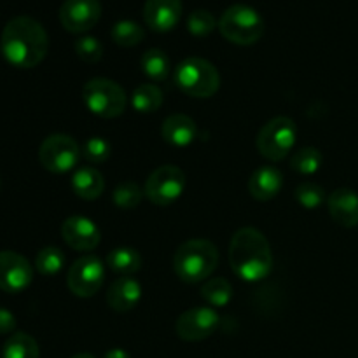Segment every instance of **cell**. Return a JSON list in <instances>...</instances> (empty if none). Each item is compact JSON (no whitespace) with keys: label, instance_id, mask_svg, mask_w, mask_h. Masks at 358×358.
Segmentation results:
<instances>
[{"label":"cell","instance_id":"1","mask_svg":"<svg viewBox=\"0 0 358 358\" xmlns=\"http://www.w3.org/2000/svg\"><path fill=\"white\" fill-rule=\"evenodd\" d=\"M49 37L45 28L30 16H16L3 27L0 52L16 69H34L45 58Z\"/></svg>","mask_w":358,"mask_h":358},{"label":"cell","instance_id":"2","mask_svg":"<svg viewBox=\"0 0 358 358\" xmlns=\"http://www.w3.org/2000/svg\"><path fill=\"white\" fill-rule=\"evenodd\" d=\"M229 264L243 282H261L273 269V252L264 234L255 227H241L229 245Z\"/></svg>","mask_w":358,"mask_h":358},{"label":"cell","instance_id":"3","mask_svg":"<svg viewBox=\"0 0 358 358\" xmlns=\"http://www.w3.org/2000/svg\"><path fill=\"white\" fill-rule=\"evenodd\" d=\"M219 250L215 245L203 238L189 240L177 248L173 257V269L185 283L205 282L217 269Z\"/></svg>","mask_w":358,"mask_h":358},{"label":"cell","instance_id":"4","mask_svg":"<svg viewBox=\"0 0 358 358\" xmlns=\"http://www.w3.org/2000/svg\"><path fill=\"white\" fill-rule=\"evenodd\" d=\"M219 30L226 41L238 45H252L264 35L266 23L257 9L247 3H234L222 13Z\"/></svg>","mask_w":358,"mask_h":358},{"label":"cell","instance_id":"5","mask_svg":"<svg viewBox=\"0 0 358 358\" xmlns=\"http://www.w3.org/2000/svg\"><path fill=\"white\" fill-rule=\"evenodd\" d=\"M175 83L185 94L210 98L219 91L220 76L213 63L203 58H185L175 70Z\"/></svg>","mask_w":358,"mask_h":358},{"label":"cell","instance_id":"6","mask_svg":"<svg viewBox=\"0 0 358 358\" xmlns=\"http://www.w3.org/2000/svg\"><path fill=\"white\" fill-rule=\"evenodd\" d=\"M83 100L91 114L103 119H114L124 112L126 93L115 80L96 77L87 80L83 90Z\"/></svg>","mask_w":358,"mask_h":358},{"label":"cell","instance_id":"7","mask_svg":"<svg viewBox=\"0 0 358 358\" xmlns=\"http://www.w3.org/2000/svg\"><path fill=\"white\" fill-rule=\"evenodd\" d=\"M296 122L285 115H278V117H273L271 121L262 126L257 138H255V145H257V150L262 157L276 163V161H282L289 156L294 143H296Z\"/></svg>","mask_w":358,"mask_h":358},{"label":"cell","instance_id":"8","mask_svg":"<svg viewBox=\"0 0 358 358\" xmlns=\"http://www.w3.org/2000/svg\"><path fill=\"white\" fill-rule=\"evenodd\" d=\"M80 145L69 135L55 133L44 138L38 147V161L51 173H66L79 163Z\"/></svg>","mask_w":358,"mask_h":358},{"label":"cell","instance_id":"9","mask_svg":"<svg viewBox=\"0 0 358 358\" xmlns=\"http://www.w3.org/2000/svg\"><path fill=\"white\" fill-rule=\"evenodd\" d=\"M185 189V173L175 164H163L149 175L145 182L147 199L156 206H168L177 201Z\"/></svg>","mask_w":358,"mask_h":358},{"label":"cell","instance_id":"10","mask_svg":"<svg viewBox=\"0 0 358 358\" xmlns=\"http://www.w3.org/2000/svg\"><path fill=\"white\" fill-rule=\"evenodd\" d=\"M105 282V266L94 255H84L77 259L69 269L66 285L77 297H93Z\"/></svg>","mask_w":358,"mask_h":358},{"label":"cell","instance_id":"11","mask_svg":"<svg viewBox=\"0 0 358 358\" xmlns=\"http://www.w3.org/2000/svg\"><path fill=\"white\" fill-rule=\"evenodd\" d=\"M220 325V317L213 308L198 306L184 311L178 317L175 331L180 339L187 343H198L210 338L217 332Z\"/></svg>","mask_w":358,"mask_h":358},{"label":"cell","instance_id":"12","mask_svg":"<svg viewBox=\"0 0 358 358\" xmlns=\"http://www.w3.org/2000/svg\"><path fill=\"white\" fill-rule=\"evenodd\" d=\"M101 17L100 0H65L59 7V21L70 34H84L96 27Z\"/></svg>","mask_w":358,"mask_h":358},{"label":"cell","instance_id":"13","mask_svg":"<svg viewBox=\"0 0 358 358\" xmlns=\"http://www.w3.org/2000/svg\"><path fill=\"white\" fill-rule=\"evenodd\" d=\"M34 280V268L27 257L13 250L0 252V290L20 294Z\"/></svg>","mask_w":358,"mask_h":358},{"label":"cell","instance_id":"14","mask_svg":"<svg viewBox=\"0 0 358 358\" xmlns=\"http://www.w3.org/2000/svg\"><path fill=\"white\" fill-rule=\"evenodd\" d=\"M62 236L65 243L76 252H91L100 245V229L87 217L73 215L63 222Z\"/></svg>","mask_w":358,"mask_h":358},{"label":"cell","instance_id":"15","mask_svg":"<svg viewBox=\"0 0 358 358\" xmlns=\"http://www.w3.org/2000/svg\"><path fill=\"white\" fill-rule=\"evenodd\" d=\"M182 16V0H147L143 20L150 30L166 34L173 30Z\"/></svg>","mask_w":358,"mask_h":358},{"label":"cell","instance_id":"16","mask_svg":"<svg viewBox=\"0 0 358 358\" xmlns=\"http://www.w3.org/2000/svg\"><path fill=\"white\" fill-rule=\"evenodd\" d=\"M327 208L332 219L343 227L358 226V194L348 187L336 189L327 198Z\"/></svg>","mask_w":358,"mask_h":358},{"label":"cell","instance_id":"17","mask_svg":"<svg viewBox=\"0 0 358 358\" xmlns=\"http://www.w3.org/2000/svg\"><path fill=\"white\" fill-rule=\"evenodd\" d=\"M142 299V285L131 276H121L107 292V304L117 313H126L136 308Z\"/></svg>","mask_w":358,"mask_h":358},{"label":"cell","instance_id":"18","mask_svg":"<svg viewBox=\"0 0 358 358\" xmlns=\"http://www.w3.org/2000/svg\"><path fill=\"white\" fill-rule=\"evenodd\" d=\"M283 175L275 166H261L250 175L248 180V192L257 201H269L276 198L282 191Z\"/></svg>","mask_w":358,"mask_h":358},{"label":"cell","instance_id":"19","mask_svg":"<svg viewBox=\"0 0 358 358\" xmlns=\"http://www.w3.org/2000/svg\"><path fill=\"white\" fill-rule=\"evenodd\" d=\"M196 133H198L196 122L185 114L170 115V117L164 119L163 128H161L163 138L173 147L191 145L196 138Z\"/></svg>","mask_w":358,"mask_h":358},{"label":"cell","instance_id":"20","mask_svg":"<svg viewBox=\"0 0 358 358\" xmlns=\"http://www.w3.org/2000/svg\"><path fill=\"white\" fill-rule=\"evenodd\" d=\"M72 189L80 199L93 201L98 199L105 191L103 175L93 166H80L72 177Z\"/></svg>","mask_w":358,"mask_h":358},{"label":"cell","instance_id":"21","mask_svg":"<svg viewBox=\"0 0 358 358\" xmlns=\"http://www.w3.org/2000/svg\"><path fill=\"white\" fill-rule=\"evenodd\" d=\"M107 266L121 276H131L142 268V255L131 247H117L107 255Z\"/></svg>","mask_w":358,"mask_h":358},{"label":"cell","instance_id":"22","mask_svg":"<svg viewBox=\"0 0 358 358\" xmlns=\"http://www.w3.org/2000/svg\"><path fill=\"white\" fill-rule=\"evenodd\" d=\"M41 350H38L37 341L27 332H16L9 336L2 348L0 358H38Z\"/></svg>","mask_w":358,"mask_h":358},{"label":"cell","instance_id":"23","mask_svg":"<svg viewBox=\"0 0 358 358\" xmlns=\"http://www.w3.org/2000/svg\"><path fill=\"white\" fill-rule=\"evenodd\" d=\"M131 105L140 114H152L163 105V91L156 84H142L133 91Z\"/></svg>","mask_w":358,"mask_h":358},{"label":"cell","instance_id":"24","mask_svg":"<svg viewBox=\"0 0 358 358\" xmlns=\"http://www.w3.org/2000/svg\"><path fill=\"white\" fill-rule=\"evenodd\" d=\"M140 65H142L143 73L156 83H161L170 76V59H168L166 52L161 49H149L143 52Z\"/></svg>","mask_w":358,"mask_h":358},{"label":"cell","instance_id":"25","mask_svg":"<svg viewBox=\"0 0 358 358\" xmlns=\"http://www.w3.org/2000/svg\"><path fill=\"white\" fill-rule=\"evenodd\" d=\"M110 37L121 48H133L145 38V30L133 20H119L112 27Z\"/></svg>","mask_w":358,"mask_h":358},{"label":"cell","instance_id":"26","mask_svg":"<svg viewBox=\"0 0 358 358\" xmlns=\"http://www.w3.org/2000/svg\"><path fill=\"white\" fill-rule=\"evenodd\" d=\"M201 297L215 308H224L233 299V287L226 278H212L203 285Z\"/></svg>","mask_w":358,"mask_h":358},{"label":"cell","instance_id":"27","mask_svg":"<svg viewBox=\"0 0 358 358\" xmlns=\"http://www.w3.org/2000/svg\"><path fill=\"white\" fill-rule=\"evenodd\" d=\"M65 266V254L58 247H45L35 257V268L41 275L55 276Z\"/></svg>","mask_w":358,"mask_h":358},{"label":"cell","instance_id":"28","mask_svg":"<svg viewBox=\"0 0 358 358\" xmlns=\"http://www.w3.org/2000/svg\"><path fill=\"white\" fill-rule=\"evenodd\" d=\"M290 166L294 171L301 175H313L322 166V154L315 147H303L297 152H294L290 159Z\"/></svg>","mask_w":358,"mask_h":358},{"label":"cell","instance_id":"29","mask_svg":"<svg viewBox=\"0 0 358 358\" xmlns=\"http://www.w3.org/2000/svg\"><path fill=\"white\" fill-rule=\"evenodd\" d=\"M143 194H145V192L142 191V187H140L136 182L128 180V182H122V184H119L117 187L114 189L112 198H114L115 206H119V208L133 210L142 203Z\"/></svg>","mask_w":358,"mask_h":358},{"label":"cell","instance_id":"30","mask_svg":"<svg viewBox=\"0 0 358 358\" xmlns=\"http://www.w3.org/2000/svg\"><path fill=\"white\" fill-rule=\"evenodd\" d=\"M215 28H219V21L215 20L210 10L206 9H198L194 13L189 14L187 17V30L189 34L194 35V37H206V35L212 34Z\"/></svg>","mask_w":358,"mask_h":358},{"label":"cell","instance_id":"31","mask_svg":"<svg viewBox=\"0 0 358 358\" xmlns=\"http://www.w3.org/2000/svg\"><path fill=\"white\" fill-rule=\"evenodd\" d=\"M80 152L86 161L93 164H101L110 157L112 145L101 136H90L80 147Z\"/></svg>","mask_w":358,"mask_h":358},{"label":"cell","instance_id":"32","mask_svg":"<svg viewBox=\"0 0 358 358\" xmlns=\"http://www.w3.org/2000/svg\"><path fill=\"white\" fill-rule=\"evenodd\" d=\"M296 199L303 208L315 210L325 201V191L315 182H303L296 189Z\"/></svg>","mask_w":358,"mask_h":358},{"label":"cell","instance_id":"33","mask_svg":"<svg viewBox=\"0 0 358 358\" xmlns=\"http://www.w3.org/2000/svg\"><path fill=\"white\" fill-rule=\"evenodd\" d=\"M73 49H76V55L84 63H98L103 58V45L96 37H91V35H84V37L77 38Z\"/></svg>","mask_w":358,"mask_h":358},{"label":"cell","instance_id":"34","mask_svg":"<svg viewBox=\"0 0 358 358\" xmlns=\"http://www.w3.org/2000/svg\"><path fill=\"white\" fill-rule=\"evenodd\" d=\"M16 329V317L9 310L0 308V336L10 334Z\"/></svg>","mask_w":358,"mask_h":358},{"label":"cell","instance_id":"35","mask_svg":"<svg viewBox=\"0 0 358 358\" xmlns=\"http://www.w3.org/2000/svg\"><path fill=\"white\" fill-rule=\"evenodd\" d=\"M103 358H131V355H129L128 352H124V350L114 348V350H108Z\"/></svg>","mask_w":358,"mask_h":358},{"label":"cell","instance_id":"36","mask_svg":"<svg viewBox=\"0 0 358 358\" xmlns=\"http://www.w3.org/2000/svg\"><path fill=\"white\" fill-rule=\"evenodd\" d=\"M70 358H94V357L91 355V353H77V355H73Z\"/></svg>","mask_w":358,"mask_h":358}]
</instances>
